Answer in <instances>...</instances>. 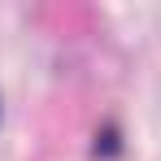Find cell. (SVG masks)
<instances>
[{
	"mask_svg": "<svg viewBox=\"0 0 161 161\" xmlns=\"http://www.w3.org/2000/svg\"><path fill=\"white\" fill-rule=\"evenodd\" d=\"M96 153H100V157H118V153H122V131H118L113 122L96 131Z\"/></svg>",
	"mask_w": 161,
	"mask_h": 161,
	"instance_id": "obj_1",
	"label": "cell"
}]
</instances>
